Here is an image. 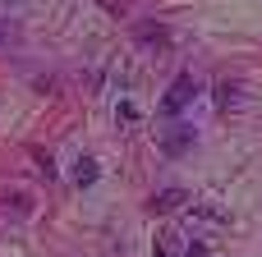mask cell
<instances>
[{
  "label": "cell",
  "instance_id": "6da1fadb",
  "mask_svg": "<svg viewBox=\"0 0 262 257\" xmlns=\"http://www.w3.org/2000/svg\"><path fill=\"white\" fill-rule=\"evenodd\" d=\"M193 92H198V78H193V74H180V78L170 83L166 101H161V115H180V110L193 101Z\"/></svg>",
  "mask_w": 262,
  "mask_h": 257
},
{
  "label": "cell",
  "instance_id": "7a4b0ae2",
  "mask_svg": "<svg viewBox=\"0 0 262 257\" xmlns=\"http://www.w3.org/2000/svg\"><path fill=\"white\" fill-rule=\"evenodd\" d=\"M189 147H193V129H189V124H170L166 138H161V152H166V156H184Z\"/></svg>",
  "mask_w": 262,
  "mask_h": 257
},
{
  "label": "cell",
  "instance_id": "3957f363",
  "mask_svg": "<svg viewBox=\"0 0 262 257\" xmlns=\"http://www.w3.org/2000/svg\"><path fill=\"white\" fill-rule=\"evenodd\" d=\"M138 46L161 51V46H170V32H166L161 23H138Z\"/></svg>",
  "mask_w": 262,
  "mask_h": 257
},
{
  "label": "cell",
  "instance_id": "277c9868",
  "mask_svg": "<svg viewBox=\"0 0 262 257\" xmlns=\"http://www.w3.org/2000/svg\"><path fill=\"white\" fill-rule=\"evenodd\" d=\"M184 202H189V193H184V189H166V193H157V198H152V212H180Z\"/></svg>",
  "mask_w": 262,
  "mask_h": 257
},
{
  "label": "cell",
  "instance_id": "5b68a950",
  "mask_svg": "<svg viewBox=\"0 0 262 257\" xmlns=\"http://www.w3.org/2000/svg\"><path fill=\"white\" fill-rule=\"evenodd\" d=\"M74 184H78V189H92V184H97V161H92V156H78Z\"/></svg>",
  "mask_w": 262,
  "mask_h": 257
},
{
  "label": "cell",
  "instance_id": "8992f818",
  "mask_svg": "<svg viewBox=\"0 0 262 257\" xmlns=\"http://www.w3.org/2000/svg\"><path fill=\"white\" fill-rule=\"evenodd\" d=\"M14 41H18V32H14V23H9V18H0V51H9Z\"/></svg>",
  "mask_w": 262,
  "mask_h": 257
},
{
  "label": "cell",
  "instance_id": "52a82bcc",
  "mask_svg": "<svg viewBox=\"0 0 262 257\" xmlns=\"http://www.w3.org/2000/svg\"><path fill=\"white\" fill-rule=\"evenodd\" d=\"M157 257H180V253H175V235H161V244H157Z\"/></svg>",
  "mask_w": 262,
  "mask_h": 257
}]
</instances>
